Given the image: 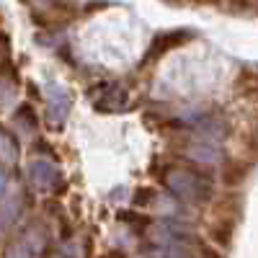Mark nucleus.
Returning a JSON list of instances; mask_svg holds the SVG:
<instances>
[{
    "label": "nucleus",
    "instance_id": "1",
    "mask_svg": "<svg viewBox=\"0 0 258 258\" xmlns=\"http://www.w3.org/2000/svg\"><path fill=\"white\" fill-rule=\"evenodd\" d=\"M248 173H250V165L245 160H227L220 170V181L225 188H240L245 181H248Z\"/></svg>",
    "mask_w": 258,
    "mask_h": 258
},
{
    "label": "nucleus",
    "instance_id": "2",
    "mask_svg": "<svg viewBox=\"0 0 258 258\" xmlns=\"http://www.w3.org/2000/svg\"><path fill=\"white\" fill-rule=\"evenodd\" d=\"M209 240L217 248H227L232 243V222L227 217H220L217 222L209 225Z\"/></svg>",
    "mask_w": 258,
    "mask_h": 258
},
{
    "label": "nucleus",
    "instance_id": "3",
    "mask_svg": "<svg viewBox=\"0 0 258 258\" xmlns=\"http://www.w3.org/2000/svg\"><path fill=\"white\" fill-rule=\"evenodd\" d=\"M235 91H238L243 98H250V101H258V73L253 70H243L235 80Z\"/></svg>",
    "mask_w": 258,
    "mask_h": 258
},
{
    "label": "nucleus",
    "instance_id": "4",
    "mask_svg": "<svg viewBox=\"0 0 258 258\" xmlns=\"http://www.w3.org/2000/svg\"><path fill=\"white\" fill-rule=\"evenodd\" d=\"M153 199H155V191H153V188H140V191H137V197H135V204L145 207V204H150Z\"/></svg>",
    "mask_w": 258,
    "mask_h": 258
},
{
    "label": "nucleus",
    "instance_id": "5",
    "mask_svg": "<svg viewBox=\"0 0 258 258\" xmlns=\"http://www.w3.org/2000/svg\"><path fill=\"white\" fill-rule=\"evenodd\" d=\"M202 258H222V255H220V250H217V248L204 245V248H202Z\"/></svg>",
    "mask_w": 258,
    "mask_h": 258
},
{
    "label": "nucleus",
    "instance_id": "6",
    "mask_svg": "<svg viewBox=\"0 0 258 258\" xmlns=\"http://www.w3.org/2000/svg\"><path fill=\"white\" fill-rule=\"evenodd\" d=\"M230 8H235V11H245V8H250V0H230Z\"/></svg>",
    "mask_w": 258,
    "mask_h": 258
},
{
    "label": "nucleus",
    "instance_id": "7",
    "mask_svg": "<svg viewBox=\"0 0 258 258\" xmlns=\"http://www.w3.org/2000/svg\"><path fill=\"white\" fill-rule=\"evenodd\" d=\"M191 3H197V6H217L220 0H191Z\"/></svg>",
    "mask_w": 258,
    "mask_h": 258
},
{
    "label": "nucleus",
    "instance_id": "8",
    "mask_svg": "<svg viewBox=\"0 0 258 258\" xmlns=\"http://www.w3.org/2000/svg\"><path fill=\"white\" fill-rule=\"evenodd\" d=\"M106 258H126L121 250H109V253H106Z\"/></svg>",
    "mask_w": 258,
    "mask_h": 258
},
{
    "label": "nucleus",
    "instance_id": "9",
    "mask_svg": "<svg viewBox=\"0 0 258 258\" xmlns=\"http://www.w3.org/2000/svg\"><path fill=\"white\" fill-rule=\"evenodd\" d=\"M168 3H181V0H168Z\"/></svg>",
    "mask_w": 258,
    "mask_h": 258
},
{
    "label": "nucleus",
    "instance_id": "10",
    "mask_svg": "<svg viewBox=\"0 0 258 258\" xmlns=\"http://www.w3.org/2000/svg\"><path fill=\"white\" fill-rule=\"evenodd\" d=\"M255 3H258V0H255Z\"/></svg>",
    "mask_w": 258,
    "mask_h": 258
}]
</instances>
